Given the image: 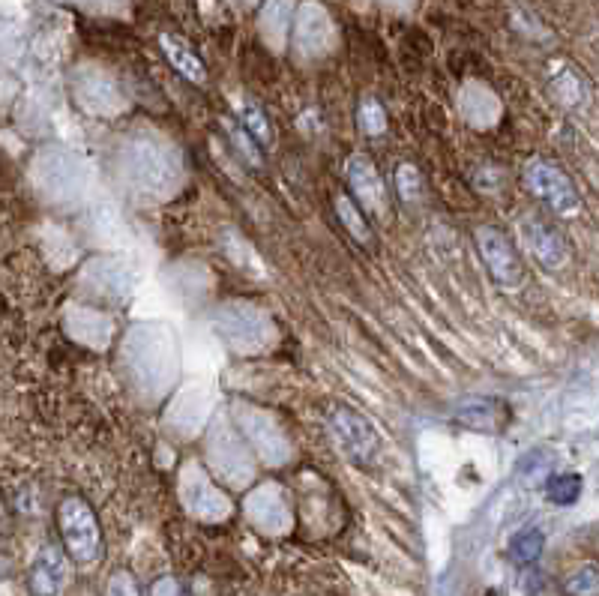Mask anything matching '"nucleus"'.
Here are the masks:
<instances>
[{"label":"nucleus","mask_w":599,"mask_h":596,"mask_svg":"<svg viewBox=\"0 0 599 596\" xmlns=\"http://www.w3.org/2000/svg\"><path fill=\"white\" fill-rule=\"evenodd\" d=\"M57 534H60V546L66 549V555L81 564L90 567L102 558L105 552V540H102V528L99 519L93 513V507L81 498V495H66L57 510Z\"/></svg>","instance_id":"nucleus-1"},{"label":"nucleus","mask_w":599,"mask_h":596,"mask_svg":"<svg viewBox=\"0 0 599 596\" xmlns=\"http://www.w3.org/2000/svg\"><path fill=\"white\" fill-rule=\"evenodd\" d=\"M522 183L525 189L543 201L552 213L558 216H573L582 201H579V192L573 186V180L567 177L564 168H558L555 162H546V159H531L522 171Z\"/></svg>","instance_id":"nucleus-2"},{"label":"nucleus","mask_w":599,"mask_h":596,"mask_svg":"<svg viewBox=\"0 0 599 596\" xmlns=\"http://www.w3.org/2000/svg\"><path fill=\"white\" fill-rule=\"evenodd\" d=\"M330 432H333V438H336L342 456H348L354 465L369 468V465L375 462V456H378V450H381V438H378L375 426H372L363 414H357V411L339 405V408L330 414Z\"/></svg>","instance_id":"nucleus-3"},{"label":"nucleus","mask_w":599,"mask_h":596,"mask_svg":"<svg viewBox=\"0 0 599 596\" xmlns=\"http://www.w3.org/2000/svg\"><path fill=\"white\" fill-rule=\"evenodd\" d=\"M477 249L483 255L486 270L492 273V279L504 288H519L525 282V261L519 255V249L513 246V240L507 234H501L492 225H480L474 231Z\"/></svg>","instance_id":"nucleus-4"},{"label":"nucleus","mask_w":599,"mask_h":596,"mask_svg":"<svg viewBox=\"0 0 599 596\" xmlns=\"http://www.w3.org/2000/svg\"><path fill=\"white\" fill-rule=\"evenodd\" d=\"M519 231L525 237V246L528 252L549 270L555 267H564L567 258H570V246H567V237L543 216H525L519 222Z\"/></svg>","instance_id":"nucleus-5"},{"label":"nucleus","mask_w":599,"mask_h":596,"mask_svg":"<svg viewBox=\"0 0 599 596\" xmlns=\"http://www.w3.org/2000/svg\"><path fill=\"white\" fill-rule=\"evenodd\" d=\"M69 555L57 546H42L27 570V591L30 596H60L69 582Z\"/></svg>","instance_id":"nucleus-6"},{"label":"nucleus","mask_w":599,"mask_h":596,"mask_svg":"<svg viewBox=\"0 0 599 596\" xmlns=\"http://www.w3.org/2000/svg\"><path fill=\"white\" fill-rule=\"evenodd\" d=\"M348 183L354 189V201L366 207L369 213H384L387 210V192L381 183L378 168L366 156H351L348 162Z\"/></svg>","instance_id":"nucleus-7"},{"label":"nucleus","mask_w":599,"mask_h":596,"mask_svg":"<svg viewBox=\"0 0 599 596\" xmlns=\"http://www.w3.org/2000/svg\"><path fill=\"white\" fill-rule=\"evenodd\" d=\"M456 420L465 423L468 429H480V432H498L507 420V411L498 399H486V396H477V399H465L462 405H456Z\"/></svg>","instance_id":"nucleus-8"},{"label":"nucleus","mask_w":599,"mask_h":596,"mask_svg":"<svg viewBox=\"0 0 599 596\" xmlns=\"http://www.w3.org/2000/svg\"><path fill=\"white\" fill-rule=\"evenodd\" d=\"M159 42H162V51H165V57L171 60V66H174L186 81H192V84H204V81H207V69H204L201 57H198L180 36L162 33Z\"/></svg>","instance_id":"nucleus-9"},{"label":"nucleus","mask_w":599,"mask_h":596,"mask_svg":"<svg viewBox=\"0 0 599 596\" xmlns=\"http://www.w3.org/2000/svg\"><path fill=\"white\" fill-rule=\"evenodd\" d=\"M135 165H138V177L150 180V186H165L174 177V162L153 144H144V147L138 144Z\"/></svg>","instance_id":"nucleus-10"},{"label":"nucleus","mask_w":599,"mask_h":596,"mask_svg":"<svg viewBox=\"0 0 599 596\" xmlns=\"http://www.w3.org/2000/svg\"><path fill=\"white\" fill-rule=\"evenodd\" d=\"M333 204H336V216L342 219V225L348 228V234H351L357 243H369V240H372V228H369L363 210L357 207V201L348 198L345 192H336V195H333Z\"/></svg>","instance_id":"nucleus-11"},{"label":"nucleus","mask_w":599,"mask_h":596,"mask_svg":"<svg viewBox=\"0 0 599 596\" xmlns=\"http://www.w3.org/2000/svg\"><path fill=\"white\" fill-rule=\"evenodd\" d=\"M585 480L579 474H552L546 480V498L558 507H573L582 498Z\"/></svg>","instance_id":"nucleus-12"},{"label":"nucleus","mask_w":599,"mask_h":596,"mask_svg":"<svg viewBox=\"0 0 599 596\" xmlns=\"http://www.w3.org/2000/svg\"><path fill=\"white\" fill-rule=\"evenodd\" d=\"M543 549H546V537H543V531H537V528L519 531V534L510 540V558H513L516 564H522V567L540 561Z\"/></svg>","instance_id":"nucleus-13"},{"label":"nucleus","mask_w":599,"mask_h":596,"mask_svg":"<svg viewBox=\"0 0 599 596\" xmlns=\"http://www.w3.org/2000/svg\"><path fill=\"white\" fill-rule=\"evenodd\" d=\"M564 594L567 596H599V567L597 564H582L564 579Z\"/></svg>","instance_id":"nucleus-14"},{"label":"nucleus","mask_w":599,"mask_h":596,"mask_svg":"<svg viewBox=\"0 0 599 596\" xmlns=\"http://www.w3.org/2000/svg\"><path fill=\"white\" fill-rule=\"evenodd\" d=\"M396 189H399V198L405 204H417L423 198V177L411 162L396 168Z\"/></svg>","instance_id":"nucleus-15"},{"label":"nucleus","mask_w":599,"mask_h":596,"mask_svg":"<svg viewBox=\"0 0 599 596\" xmlns=\"http://www.w3.org/2000/svg\"><path fill=\"white\" fill-rule=\"evenodd\" d=\"M240 117H243V126H246L258 141H264V144L273 141V126H270L267 114H264L255 102H243V105H240Z\"/></svg>","instance_id":"nucleus-16"},{"label":"nucleus","mask_w":599,"mask_h":596,"mask_svg":"<svg viewBox=\"0 0 599 596\" xmlns=\"http://www.w3.org/2000/svg\"><path fill=\"white\" fill-rule=\"evenodd\" d=\"M225 129H228V138H231L234 150L243 153L249 165H258V162H261V141H258L246 126H231V123H228Z\"/></svg>","instance_id":"nucleus-17"},{"label":"nucleus","mask_w":599,"mask_h":596,"mask_svg":"<svg viewBox=\"0 0 599 596\" xmlns=\"http://www.w3.org/2000/svg\"><path fill=\"white\" fill-rule=\"evenodd\" d=\"M555 93L564 99V105H582L585 102V87H582V81L573 75V72H564L558 81H555Z\"/></svg>","instance_id":"nucleus-18"},{"label":"nucleus","mask_w":599,"mask_h":596,"mask_svg":"<svg viewBox=\"0 0 599 596\" xmlns=\"http://www.w3.org/2000/svg\"><path fill=\"white\" fill-rule=\"evenodd\" d=\"M105 596H144L135 576L129 570H114L108 576V585H105Z\"/></svg>","instance_id":"nucleus-19"},{"label":"nucleus","mask_w":599,"mask_h":596,"mask_svg":"<svg viewBox=\"0 0 599 596\" xmlns=\"http://www.w3.org/2000/svg\"><path fill=\"white\" fill-rule=\"evenodd\" d=\"M360 123H363V129H366L369 135H381L384 126H387V117H384L381 102L366 99V102H363V111H360Z\"/></svg>","instance_id":"nucleus-20"},{"label":"nucleus","mask_w":599,"mask_h":596,"mask_svg":"<svg viewBox=\"0 0 599 596\" xmlns=\"http://www.w3.org/2000/svg\"><path fill=\"white\" fill-rule=\"evenodd\" d=\"M150 596H186V594H183V588H180L174 579H159V582L153 585Z\"/></svg>","instance_id":"nucleus-21"},{"label":"nucleus","mask_w":599,"mask_h":596,"mask_svg":"<svg viewBox=\"0 0 599 596\" xmlns=\"http://www.w3.org/2000/svg\"><path fill=\"white\" fill-rule=\"evenodd\" d=\"M486 596H495V594H486Z\"/></svg>","instance_id":"nucleus-22"}]
</instances>
